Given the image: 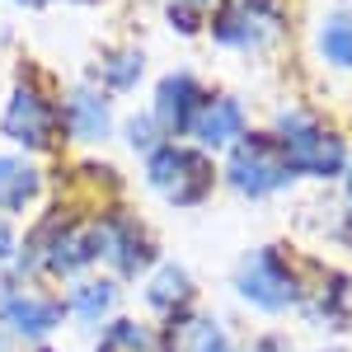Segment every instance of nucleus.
Here are the masks:
<instances>
[{
  "mask_svg": "<svg viewBox=\"0 0 352 352\" xmlns=\"http://www.w3.org/2000/svg\"><path fill=\"white\" fill-rule=\"evenodd\" d=\"M268 132L282 146L287 164L296 169V179L310 184H338L352 160V136L310 104H277Z\"/></svg>",
  "mask_w": 352,
  "mask_h": 352,
  "instance_id": "obj_1",
  "label": "nucleus"
},
{
  "mask_svg": "<svg viewBox=\"0 0 352 352\" xmlns=\"http://www.w3.org/2000/svg\"><path fill=\"white\" fill-rule=\"evenodd\" d=\"M292 33V0H217L207 38L235 56H272Z\"/></svg>",
  "mask_w": 352,
  "mask_h": 352,
  "instance_id": "obj_2",
  "label": "nucleus"
},
{
  "mask_svg": "<svg viewBox=\"0 0 352 352\" xmlns=\"http://www.w3.org/2000/svg\"><path fill=\"white\" fill-rule=\"evenodd\" d=\"M141 174H146V188L160 202H169L174 212H192L217 192L221 160L207 155L202 146H192V141H160L141 160Z\"/></svg>",
  "mask_w": 352,
  "mask_h": 352,
  "instance_id": "obj_3",
  "label": "nucleus"
},
{
  "mask_svg": "<svg viewBox=\"0 0 352 352\" xmlns=\"http://www.w3.org/2000/svg\"><path fill=\"white\" fill-rule=\"evenodd\" d=\"M221 184L230 192H240V197H249V202H268V197L292 192L300 179H296V169L287 164V155L272 141L268 127H249V136H240L221 155Z\"/></svg>",
  "mask_w": 352,
  "mask_h": 352,
  "instance_id": "obj_4",
  "label": "nucleus"
},
{
  "mask_svg": "<svg viewBox=\"0 0 352 352\" xmlns=\"http://www.w3.org/2000/svg\"><path fill=\"white\" fill-rule=\"evenodd\" d=\"M235 296L249 310L272 315V320L277 315H292V310H300V300H305V272H300V263L287 249L263 244V249H254V254L240 258V268H235Z\"/></svg>",
  "mask_w": 352,
  "mask_h": 352,
  "instance_id": "obj_5",
  "label": "nucleus"
},
{
  "mask_svg": "<svg viewBox=\"0 0 352 352\" xmlns=\"http://www.w3.org/2000/svg\"><path fill=\"white\" fill-rule=\"evenodd\" d=\"M0 136L10 146L28 151V155L52 151L56 141H61V99L43 80H33V76L14 80L5 109H0Z\"/></svg>",
  "mask_w": 352,
  "mask_h": 352,
  "instance_id": "obj_6",
  "label": "nucleus"
},
{
  "mask_svg": "<svg viewBox=\"0 0 352 352\" xmlns=\"http://www.w3.org/2000/svg\"><path fill=\"white\" fill-rule=\"evenodd\" d=\"M94 244H99V263H109V277L118 282L146 277L160 263V244L151 235V226L127 207H109L94 217Z\"/></svg>",
  "mask_w": 352,
  "mask_h": 352,
  "instance_id": "obj_7",
  "label": "nucleus"
},
{
  "mask_svg": "<svg viewBox=\"0 0 352 352\" xmlns=\"http://www.w3.org/2000/svg\"><path fill=\"white\" fill-rule=\"evenodd\" d=\"M28 254V268H43L47 277H80L85 268L99 263V244H94V221L76 217H47L28 249H19V258Z\"/></svg>",
  "mask_w": 352,
  "mask_h": 352,
  "instance_id": "obj_8",
  "label": "nucleus"
},
{
  "mask_svg": "<svg viewBox=\"0 0 352 352\" xmlns=\"http://www.w3.org/2000/svg\"><path fill=\"white\" fill-rule=\"evenodd\" d=\"M207 94H212V89L202 85L197 71L174 66V71H164L160 80H155V89H151V118L160 122V132L169 136V141H188L192 122H197V113L207 104Z\"/></svg>",
  "mask_w": 352,
  "mask_h": 352,
  "instance_id": "obj_9",
  "label": "nucleus"
},
{
  "mask_svg": "<svg viewBox=\"0 0 352 352\" xmlns=\"http://www.w3.org/2000/svg\"><path fill=\"white\" fill-rule=\"evenodd\" d=\"M66 320V305L52 292H38L28 282H14L0 292V329L10 338H24V343H47Z\"/></svg>",
  "mask_w": 352,
  "mask_h": 352,
  "instance_id": "obj_10",
  "label": "nucleus"
},
{
  "mask_svg": "<svg viewBox=\"0 0 352 352\" xmlns=\"http://www.w3.org/2000/svg\"><path fill=\"white\" fill-rule=\"evenodd\" d=\"M249 127H254V118H249V104H244L240 94H230V89H212L207 104H202V113H197V122H192L188 141L221 160L240 136H249Z\"/></svg>",
  "mask_w": 352,
  "mask_h": 352,
  "instance_id": "obj_11",
  "label": "nucleus"
},
{
  "mask_svg": "<svg viewBox=\"0 0 352 352\" xmlns=\"http://www.w3.org/2000/svg\"><path fill=\"white\" fill-rule=\"evenodd\" d=\"M118 132V113L113 99L99 85H76L61 94V136L76 146H104Z\"/></svg>",
  "mask_w": 352,
  "mask_h": 352,
  "instance_id": "obj_12",
  "label": "nucleus"
},
{
  "mask_svg": "<svg viewBox=\"0 0 352 352\" xmlns=\"http://www.w3.org/2000/svg\"><path fill=\"white\" fill-rule=\"evenodd\" d=\"M310 56L320 71L352 80V0H338L310 19Z\"/></svg>",
  "mask_w": 352,
  "mask_h": 352,
  "instance_id": "obj_13",
  "label": "nucleus"
},
{
  "mask_svg": "<svg viewBox=\"0 0 352 352\" xmlns=\"http://www.w3.org/2000/svg\"><path fill=\"white\" fill-rule=\"evenodd\" d=\"M155 343H160V352H230V333H226V324L217 315L184 310V315L164 320Z\"/></svg>",
  "mask_w": 352,
  "mask_h": 352,
  "instance_id": "obj_14",
  "label": "nucleus"
},
{
  "mask_svg": "<svg viewBox=\"0 0 352 352\" xmlns=\"http://www.w3.org/2000/svg\"><path fill=\"white\" fill-rule=\"evenodd\" d=\"M61 305L80 329H104L122 305V287L118 277H76V287L66 292Z\"/></svg>",
  "mask_w": 352,
  "mask_h": 352,
  "instance_id": "obj_15",
  "label": "nucleus"
},
{
  "mask_svg": "<svg viewBox=\"0 0 352 352\" xmlns=\"http://www.w3.org/2000/svg\"><path fill=\"white\" fill-rule=\"evenodd\" d=\"M300 310H305L320 329H348V315H352V282H348V272L320 268V282H315V287L305 282V300H300Z\"/></svg>",
  "mask_w": 352,
  "mask_h": 352,
  "instance_id": "obj_16",
  "label": "nucleus"
},
{
  "mask_svg": "<svg viewBox=\"0 0 352 352\" xmlns=\"http://www.w3.org/2000/svg\"><path fill=\"white\" fill-rule=\"evenodd\" d=\"M141 296L146 305L160 315V320H174V315H184L192 310V300H197V287H192V272L184 263H155V268L146 272V287H141Z\"/></svg>",
  "mask_w": 352,
  "mask_h": 352,
  "instance_id": "obj_17",
  "label": "nucleus"
},
{
  "mask_svg": "<svg viewBox=\"0 0 352 352\" xmlns=\"http://www.w3.org/2000/svg\"><path fill=\"white\" fill-rule=\"evenodd\" d=\"M43 197V169L24 155H0V217H24Z\"/></svg>",
  "mask_w": 352,
  "mask_h": 352,
  "instance_id": "obj_18",
  "label": "nucleus"
},
{
  "mask_svg": "<svg viewBox=\"0 0 352 352\" xmlns=\"http://www.w3.org/2000/svg\"><path fill=\"white\" fill-rule=\"evenodd\" d=\"M146 80V52L141 47H109L99 56V71H94V85L104 94H132L136 85Z\"/></svg>",
  "mask_w": 352,
  "mask_h": 352,
  "instance_id": "obj_19",
  "label": "nucleus"
},
{
  "mask_svg": "<svg viewBox=\"0 0 352 352\" xmlns=\"http://www.w3.org/2000/svg\"><path fill=\"white\" fill-rule=\"evenodd\" d=\"M94 352H160L155 343V329L146 320H132V315H113L109 324L99 329L94 338Z\"/></svg>",
  "mask_w": 352,
  "mask_h": 352,
  "instance_id": "obj_20",
  "label": "nucleus"
},
{
  "mask_svg": "<svg viewBox=\"0 0 352 352\" xmlns=\"http://www.w3.org/2000/svg\"><path fill=\"white\" fill-rule=\"evenodd\" d=\"M122 141H127V146H132L136 155L146 160V155H151V151H155L160 141H169V136L160 132V122L151 118V109H146V113H132V118L122 122Z\"/></svg>",
  "mask_w": 352,
  "mask_h": 352,
  "instance_id": "obj_21",
  "label": "nucleus"
},
{
  "mask_svg": "<svg viewBox=\"0 0 352 352\" xmlns=\"http://www.w3.org/2000/svg\"><path fill=\"white\" fill-rule=\"evenodd\" d=\"M164 24L174 28L179 38H197V33H207V14H202V10H188V5H169V0H164Z\"/></svg>",
  "mask_w": 352,
  "mask_h": 352,
  "instance_id": "obj_22",
  "label": "nucleus"
},
{
  "mask_svg": "<svg viewBox=\"0 0 352 352\" xmlns=\"http://www.w3.org/2000/svg\"><path fill=\"white\" fill-rule=\"evenodd\" d=\"M19 258V235H14V221L0 217V263H14Z\"/></svg>",
  "mask_w": 352,
  "mask_h": 352,
  "instance_id": "obj_23",
  "label": "nucleus"
},
{
  "mask_svg": "<svg viewBox=\"0 0 352 352\" xmlns=\"http://www.w3.org/2000/svg\"><path fill=\"white\" fill-rule=\"evenodd\" d=\"M338 184H343V202H348V217H352V160H348V169H343Z\"/></svg>",
  "mask_w": 352,
  "mask_h": 352,
  "instance_id": "obj_24",
  "label": "nucleus"
},
{
  "mask_svg": "<svg viewBox=\"0 0 352 352\" xmlns=\"http://www.w3.org/2000/svg\"><path fill=\"white\" fill-rule=\"evenodd\" d=\"M169 5H188V10H202V14H207V10H212L217 0H169Z\"/></svg>",
  "mask_w": 352,
  "mask_h": 352,
  "instance_id": "obj_25",
  "label": "nucleus"
},
{
  "mask_svg": "<svg viewBox=\"0 0 352 352\" xmlns=\"http://www.w3.org/2000/svg\"><path fill=\"white\" fill-rule=\"evenodd\" d=\"M0 352H14V338H10L5 329H0Z\"/></svg>",
  "mask_w": 352,
  "mask_h": 352,
  "instance_id": "obj_26",
  "label": "nucleus"
},
{
  "mask_svg": "<svg viewBox=\"0 0 352 352\" xmlns=\"http://www.w3.org/2000/svg\"><path fill=\"white\" fill-rule=\"evenodd\" d=\"M14 5H24V10H43L47 0H14Z\"/></svg>",
  "mask_w": 352,
  "mask_h": 352,
  "instance_id": "obj_27",
  "label": "nucleus"
},
{
  "mask_svg": "<svg viewBox=\"0 0 352 352\" xmlns=\"http://www.w3.org/2000/svg\"><path fill=\"white\" fill-rule=\"evenodd\" d=\"M343 235H348V244H352V217H348V230H343Z\"/></svg>",
  "mask_w": 352,
  "mask_h": 352,
  "instance_id": "obj_28",
  "label": "nucleus"
},
{
  "mask_svg": "<svg viewBox=\"0 0 352 352\" xmlns=\"http://www.w3.org/2000/svg\"><path fill=\"white\" fill-rule=\"evenodd\" d=\"M348 136H352V104H348Z\"/></svg>",
  "mask_w": 352,
  "mask_h": 352,
  "instance_id": "obj_29",
  "label": "nucleus"
},
{
  "mask_svg": "<svg viewBox=\"0 0 352 352\" xmlns=\"http://www.w3.org/2000/svg\"><path fill=\"white\" fill-rule=\"evenodd\" d=\"M33 352H52V348H33Z\"/></svg>",
  "mask_w": 352,
  "mask_h": 352,
  "instance_id": "obj_30",
  "label": "nucleus"
},
{
  "mask_svg": "<svg viewBox=\"0 0 352 352\" xmlns=\"http://www.w3.org/2000/svg\"><path fill=\"white\" fill-rule=\"evenodd\" d=\"M329 352H343V348H329Z\"/></svg>",
  "mask_w": 352,
  "mask_h": 352,
  "instance_id": "obj_31",
  "label": "nucleus"
},
{
  "mask_svg": "<svg viewBox=\"0 0 352 352\" xmlns=\"http://www.w3.org/2000/svg\"><path fill=\"white\" fill-rule=\"evenodd\" d=\"M230 352H235V348H230Z\"/></svg>",
  "mask_w": 352,
  "mask_h": 352,
  "instance_id": "obj_32",
  "label": "nucleus"
}]
</instances>
